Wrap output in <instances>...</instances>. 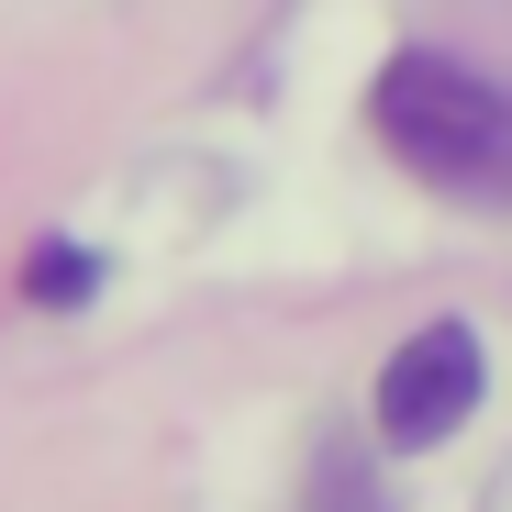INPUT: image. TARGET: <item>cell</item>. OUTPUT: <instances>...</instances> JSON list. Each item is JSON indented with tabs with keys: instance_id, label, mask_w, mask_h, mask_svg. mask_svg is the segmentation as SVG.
<instances>
[{
	"instance_id": "3",
	"label": "cell",
	"mask_w": 512,
	"mask_h": 512,
	"mask_svg": "<svg viewBox=\"0 0 512 512\" xmlns=\"http://www.w3.org/2000/svg\"><path fill=\"white\" fill-rule=\"evenodd\" d=\"M90 279H101V268H90L78 245H45V256H34V301H90Z\"/></svg>"
},
{
	"instance_id": "2",
	"label": "cell",
	"mask_w": 512,
	"mask_h": 512,
	"mask_svg": "<svg viewBox=\"0 0 512 512\" xmlns=\"http://www.w3.org/2000/svg\"><path fill=\"white\" fill-rule=\"evenodd\" d=\"M468 412H479V334L468 323H423L412 346L379 368V435L401 457H423V446H446Z\"/></svg>"
},
{
	"instance_id": "1",
	"label": "cell",
	"mask_w": 512,
	"mask_h": 512,
	"mask_svg": "<svg viewBox=\"0 0 512 512\" xmlns=\"http://www.w3.org/2000/svg\"><path fill=\"white\" fill-rule=\"evenodd\" d=\"M368 112H379V145L412 167V179H435V190H512V90L501 78H479V67H457V56H390L379 67V90H368Z\"/></svg>"
}]
</instances>
